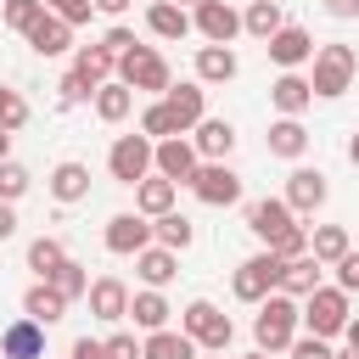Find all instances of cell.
<instances>
[{
	"label": "cell",
	"instance_id": "cell-28",
	"mask_svg": "<svg viewBox=\"0 0 359 359\" xmlns=\"http://www.w3.org/2000/svg\"><path fill=\"white\" fill-rule=\"evenodd\" d=\"M236 67H241V62H236L230 45H202V50H196V84H230Z\"/></svg>",
	"mask_w": 359,
	"mask_h": 359
},
{
	"label": "cell",
	"instance_id": "cell-23",
	"mask_svg": "<svg viewBox=\"0 0 359 359\" xmlns=\"http://www.w3.org/2000/svg\"><path fill=\"white\" fill-rule=\"evenodd\" d=\"M146 28H151L157 39H185L196 22H191V11L174 6V0H151V6H146Z\"/></svg>",
	"mask_w": 359,
	"mask_h": 359
},
{
	"label": "cell",
	"instance_id": "cell-41",
	"mask_svg": "<svg viewBox=\"0 0 359 359\" xmlns=\"http://www.w3.org/2000/svg\"><path fill=\"white\" fill-rule=\"evenodd\" d=\"M28 185H34V174H28L17 157H6V163H0V202H17V196H28Z\"/></svg>",
	"mask_w": 359,
	"mask_h": 359
},
{
	"label": "cell",
	"instance_id": "cell-27",
	"mask_svg": "<svg viewBox=\"0 0 359 359\" xmlns=\"http://www.w3.org/2000/svg\"><path fill=\"white\" fill-rule=\"evenodd\" d=\"M22 39L34 45V56H62V50L73 45V28H67L62 17H50V11H45V17H39V22L22 34Z\"/></svg>",
	"mask_w": 359,
	"mask_h": 359
},
{
	"label": "cell",
	"instance_id": "cell-43",
	"mask_svg": "<svg viewBox=\"0 0 359 359\" xmlns=\"http://www.w3.org/2000/svg\"><path fill=\"white\" fill-rule=\"evenodd\" d=\"M269 252H275L280 264H292V258H303V252H309V224H292V230H286V236H280V241H275Z\"/></svg>",
	"mask_w": 359,
	"mask_h": 359
},
{
	"label": "cell",
	"instance_id": "cell-45",
	"mask_svg": "<svg viewBox=\"0 0 359 359\" xmlns=\"http://www.w3.org/2000/svg\"><path fill=\"white\" fill-rule=\"evenodd\" d=\"M135 45H140V39H135V28H123V22H112V28L101 34V50H107V56H118V62H123Z\"/></svg>",
	"mask_w": 359,
	"mask_h": 359
},
{
	"label": "cell",
	"instance_id": "cell-5",
	"mask_svg": "<svg viewBox=\"0 0 359 359\" xmlns=\"http://www.w3.org/2000/svg\"><path fill=\"white\" fill-rule=\"evenodd\" d=\"M107 174L118 185H140L146 174H157V140L146 135H118L112 151H107Z\"/></svg>",
	"mask_w": 359,
	"mask_h": 359
},
{
	"label": "cell",
	"instance_id": "cell-52",
	"mask_svg": "<svg viewBox=\"0 0 359 359\" xmlns=\"http://www.w3.org/2000/svg\"><path fill=\"white\" fill-rule=\"evenodd\" d=\"M135 0H95V11H107V17H123Z\"/></svg>",
	"mask_w": 359,
	"mask_h": 359
},
{
	"label": "cell",
	"instance_id": "cell-22",
	"mask_svg": "<svg viewBox=\"0 0 359 359\" xmlns=\"http://www.w3.org/2000/svg\"><path fill=\"white\" fill-rule=\"evenodd\" d=\"M67 309H73V303H67L50 280H34V286L22 292V314H28V320H39V325H56Z\"/></svg>",
	"mask_w": 359,
	"mask_h": 359
},
{
	"label": "cell",
	"instance_id": "cell-11",
	"mask_svg": "<svg viewBox=\"0 0 359 359\" xmlns=\"http://www.w3.org/2000/svg\"><path fill=\"white\" fill-rule=\"evenodd\" d=\"M292 224H297V213L286 208V196H258V202H247V230H252L264 247H275Z\"/></svg>",
	"mask_w": 359,
	"mask_h": 359
},
{
	"label": "cell",
	"instance_id": "cell-25",
	"mask_svg": "<svg viewBox=\"0 0 359 359\" xmlns=\"http://www.w3.org/2000/svg\"><path fill=\"white\" fill-rule=\"evenodd\" d=\"M50 196L67 208V202H84L90 196V168L79 163V157H67V163H56L50 168Z\"/></svg>",
	"mask_w": 359,
	"mask_h": 359
},
{
	"label": "cell",
	"instance_id": "cell-2",
	"mask_svg": "<svg viewBox=\"0 0 359 359\" xmlns=\"http://www.w3.org/2000/svg\"><path fill=\"white\" fill-rule=\"evenodd\" d=\"M353 79H359V50H353V45L331 39V45H320V50H314V73H309L314 95L337 101V95H348V90H353Z\"/></svg>",
	"mask_w": 359,
	"mask_h": 359
},
{
	"label": "cell",
	"instance_id": "cell-12",
	"mask_svg": "<svg viewBox=\"0 0 359 359\" xmlns=\"http://www.w3.org/2000/svg\"><path fill=\"white\" fill-rule=\"evenodd\" d=\"M264 50H269V62H275L280 73H297L303 62H314V50H320V45H314V34H309V28L286 22V28H280V34H275Z\"/></svg>",
	"mask_w": 359,
	"mask_h": 359
},
{
	"label": "cell",
	"instance_id": "cell-36",
	"mask_svg": "<svg viewBox=\"0 0 359 359\" xmlns=\"http://www.w3.org/2000/svg\"><path fill=\"white\" fill-rule=\"evenodd\" d=\"M62 264H67V247H62L56 236H34V241H28V269H34V280H50Z\"/></svg>",
	"mask_w": 359,
	"mask_h": 359
},
{
	"label": "cell",
	"instance_id": "cell-34",
	"mask_svg": "<svg viewBox=\"0 0 359 359\" xmlns=\"http://www.w3.org/2000/svg\"><path fill=\"white\" fill-rule=\"evenodd\" d=\"M129 112H135V90H129V84L112 79V84L95 90V118H101V123H123Z\"/></svg>",
	"mask_w": 359,
	"mask_h": 359
},
{
	"label": "cell",
	"instance_id": "cell-35",
	"mask_svg": "<svg viewBox=\"0 0 359 359\" xmlns=\"http://www.w3.org/2000/svg\"><path fill=\"white\" fill-rule=\"evenodd\" d=\"M309 252H314L320 264H331V269H337L353 247H348V230H342V224H320V230H309Z\"/></svg>",
	"mask_w": 359,
	"mask_h": 359
},
{
	"label": "cell",
	"instance_id": "cell-7",
	"mask_svg": "<svg viewBox=\"0 0 359 359\" xmlns=\"http://www.w3.org/2000/svg\"><path fill=\"white\" fill-rule=\"evenodd\" d=\"M348 320H353V309H348V292L342 286H320V292H309L303 297V325H309V337H342L348 331Z\"/></svg>",
	"mask_w": 359,
	"mask_h": 359
},
{
	"label": "cell",
	"instance_id": "cell-8",
	"mask_svg": "<svg viewBox=\"0 0 359 359\" xmlns=\"http://www.w3.org/2000/svg\"><path fill=\"white\" fill-rule=\"evenodd\" d=\"M101 241H107V252H118V258H140V252L151 247V219H146V213H112L107 230H101Z\"/></svg>",
	"mask_w": 359,
	"mask_h": 359
},
{
	"label": "cell",
	"instance_id": "cell-17",
	"mask_svg": "<svg viewBox=\"0 0 359 359\" xmlns=\"http://www.w3.org/2000/svg\"><path fill=\"white\" fill-rule=\"evenodd\" d=\"M90 314H95V320H107V325L129 320V286H123L118 275H101V280H90Z\"/></svg>",
	"mask_w": 359,
	"mask_h": 359
},
{
	"label": "cell",
	"instance_id": "cell-4",
	"mask_svg": "<svg viewBox=\"0 0 359 359\" xmlns=\"http://www.w3.org/2000/svg\"><path fill=\"white\" fill-rule=\"evenodd\" d=\"M118 84H129L135 95H157V101H163V95L174 90V73H168V62H163L151 45H135V50L118 62Z\"/></svg>",
	"mask_w": 359,
	"mask_h": 359
},
{
	"label": "cell",
	"instance_id": "cell-40",
	"mask_svg": "<svg viewBox=\"0 0 359 359\" xmlns=\"http://www.w3.org/2000/svg\"><path fill=\"white\" fill-rule=\"evenodd\" d=\"M84 101H95V84H90L84 73L67 67V73L56 79V107H84Z\"/></svg>",
	"mask_w": 359,
	"mask_h": 359
},
{
	"label": "cell",
	"instance_id": "cell-3",
	"mask_svg": "<svg viewBox=\"0 0 359 359\" xmlns=\"http://www.w3.org/2000/svg\"><path fill=\"white\" fill-rule=\"evenodd\" d=\"M180 331L202 348V353H224L230 348V337H236V325H230V314L219 309V303H208V297H191L185 303V314H180Z\"/></svg>",
	"mask_w": 359,
	"mask_h": 359
},
{
	"label": "cell",
	"instance_id": "cell-39",
	"mask_svg": "<svg viewBox=\"0 0 359 359\" xmlns=\"http://www.w3.org/2000/svg\"><path fill=\"white\" fill-rule=\"evenodd\" d=\"M39 17H45V0H6V6H0V22H6L11 34H28Z\"/></svg>",
	"mask_w": 359,
	"mask_h": 359
},
{
	"label": "cell",
	"instance_id": "cell-37",
	"mask_svg": "<svg viewBox=\"0 0 359 359\" xmlns=\"http://www.w3.org/2000/svg\"><path fill=\"white\" fill-rule=\"evenodd\" d=\"M140 135H146V140H174V135H185V129H180V118L168 112V101H146V112H140Z\"/></svg>",
	"mask_w": 359,
	"mask_h": 359
},
{
	"label": "cell",
	"instance_id": "cell-55",
	"mask_svg": "<svg viewBox=\"0 0 359 359\" xmlns=\"http://www.w3.org/2000/svg\"><path fill=\"white\" fill-rule=\"evenodd\" d=\"M6 157H11V135L0 129V163H6Z\"/></svg>",
	"mask_w": 359,
	"mask_h": 359
},
{
	"label": "cell",
	"instance_id": "cell-42",
	"mask_svg": "<svg viewBox=\"0 0 359 359\" xmlns=\"http://www.w3.org/2000/svg\"><path fill=\"white\" fill-rule=\"evenodd\" d=\"M28 123V101L11 90V84H0V129L11 135V129H22Z\"/></svg>",
	"mask_w": 359,
	"mask_h": 359
},
{
	"label": "cell",
	"instance_id": "cell-47",
	"mask_svg": "<svg viewBox=\"0 0 359 359\" xmlns=\"http://www.w3.org/2000/svg\"><path fill=\"white\" fill-rule=\"evenodd\" d=\"M286 353H292V359H331V342H325V337H297Z\"/></svg>",
	"mask_w": 359,
	"mask_h": 359
},
{
	"label": "cell",
	"instance_id": "cell-19",
	"mask_svg": "<svg viewBox=\"0 0 359 359\" xmlns=\"http://www.w3.org/2000/svg\"><path fill=\"white\" fill-rule=\"evenodd\" d=\"M269 101H275L280 118H303V107L314 101V84H309L303 73H280V79L269 84Z\"/></svg>",
	"mask_w": 359,
	"mask_h": 359
},
{
	"label": "cell",
	"instance_id": "cell-56",
	"mask_svg": "<svg viewBox=\"0 0 359 359\" xmlns=\"http://www.w3.org/2000/svg\"><path fill=\"white\" fill-rule=\"evenodd\" d=\"M241 359H269V353H264V348H252V353H241Z\"/></svg>",
	"mask_w": 359,
	"mask_h": 359
},
{
	"label": "cell",
	"instance_id": "cell-51",
	"mask_svg": "<svg viewBox=\"0 0 359 359\" xmlns=\"http://www.w3.org/2000/svg\"><path fill=\"white\" fill-rule=\"evenodd\" d=\"M325 11H331V17H342V22H348V17H359V0H325Z\"/></svg>",
	"mask_w": 359,
	"mask_h": 359
},
{
	"label": "cell",
	"instance_id": "cell-59",
	"mask_svg": "<svg viewBox=\"0 0 359 359\" xmlns=\"http://www.w3.org/2000/svg\"><path fill=\"white\" fill-rule=\"evenodd\" d=\"M208 359H224V353H208Z\"/></svg>",
	"mask_w": 359,
	"mask_h": 359
},
{
	"label": "cell",
	"instance_id": "cell-38",
	"mask_svg": "<svg viewBox=\"0 0 359 359\" xmlns=\"http://www.w3.org/2000/svg\"><path fill=\"white\" fill-rule=\"evenodd\" d=\"M50 286H56V292H62V297H67V303H79V297H90V269H84V264H73V258H67V264H62V269H56V275H50Z\"/></svg>",
	"mask_w": 359,
	"mask_h": 359
},
{
	"label": "cell",
	"instance_id": "cell-13",
	"mask_svg": "<svg viewBox=\"0 0 359 359\" xmlns=\"http://www.w3.org/2000/svg\"><path fill=\"white\" fill-rule=\"evenodd\" d=\"M191 22H196V34H202L208 45H230V39L241 34V11H236L230 0H202V6L191 11Z\"/></svg>",
	"mask_w": 359,
	"mask_h": 359
},
{
	"label": "cell",
	"instance_id": "cell-31",
	"mask_svg": "<svg viewBox=\"0 0 359 359\" xmlns=\"http://www.w3.org/2000/svg\"><path fill=\"white\" fill-rule=\"evenodd\" d=\"M280 28H286V17H280V0H252V6L241 11V34H252V39H264V45H269Z\"/></svg>",
	"mask_w": 359,
	"mask_h": 359
},
{
	"label": "cell",
	"instance_id": "cell-30",
	"mask_svg": "<svg viewBox=\"0 0 359 359\" xmlns=\"http://www.w3.org/2000/svg\"><path fill=\"white\" fill-rule=\"evenodd\" d=\"M140 359H202V348L185 337V331H151L146 342H140Z\"/></svg>",
	"mask_w": 359,
	"mask_h": 359
},
{
	"label": "cell",
	"instance_id": "cell-53",
	"mask_svg": "<svg viewBox=\"0 0 359 359\" xmlns=\"http://www.w3.org/2000/svg\"><path fill=\"white\" fill-rule=\"evenodd\" d=\"M342 337H348V353H359V314L348 320V331H342Z\"/></svg>",
	"mask_w": 359,
	"mask_h": 359
},
{
	"label": "cell",
	"instance_id": "cell-26",
	"mask_svg": "<svg viewBox=\"0 0 359 359\" xmlns=\"http://www.w3.org/2000/svg\"><path fill=\"white\" fill-rule=\"evenodd\" d=\"M135 275H140L151 292H163V286L180 275V252H168V247H157V241H151V247L135 258Z\"/></svg>",
	"mask_w": 359,
	"mask_h": 359
},
{
	"label": "cell",
	"instance_id": "cell-24",
	"mask_svg": "<svg viewBox=\"0 0 359 359\" xmlns=\"http://www.w3.org/2000/svg\"><path fill=\"white\" fill-rule=\"evenodd\" d=\"M264 140H269V157H286V163H297V157L309 151V129H303V118H275Z\"/></svg>",
	"mask_w": 359,
	"mask_h": 359
},
{
	"label": "cell",
	"instance_id": "cell-21",
	"mask_svg": "<svg viewBox=\"0 0 359 359\" xmlns=\"http://www.w3.org/2000/svg\"><path fill=\"white\" fill-rule=\"evenodd\" d=\"M320 275H325V264H320V258H314V252H303V258H292V264H286V269H280V292H286V297H297V303H303V297H309V292H320V286H325V280H320Z\"/></svg>",
	"mask_w": 359,
	"mask_h": 359
},
{
	"label": "cell",
	"instance_id": "cell-16",
	"mask_svg": "<svg viewBox=\"0 0 359 359\" xmlns=\"http://www.w3.org/2000/svg\"><path fill=\"white\" fill-rule=\"evenodd\" d=\"M0 359H45V325L39 320H11L0 331Z\"/></svg>",
	"mask_w": 359,
	"mask_h": 359
},
{
	"label": "cell",
	"instance_id": "cell-46",
	"mask_svg": "<svg viewBox=\"0 0 359 359\" xmlns=\"http://www.w3.org/2000/svg\"><path fill=\"white\" fill-rule=\"evenodd\" d=\"M107 342V359H140V342L129 337V331H112V337H101Z\"/></svg>",
	"mask_w": 359,
	"mask_h": 359
},
{
	"label": "cell",
	"instance_id": "cell-29",
	"mask_svg": "<svg viewBox=\"0 0 359 359\" xmlns=\"http://www.w3.org/2000/svg\"><path fill=\"white\" fill-rule=\"evenodd\" d=\"M168 314H174V309H168V297H163V292H151V286L129 297V320H135L146 337H151V331H168Z\"/></svg>",
	"mask_w": 359,
	"mask_h": 359
},
{
	"label": "cell",
	"instance_id": "cell-58",
	"mask_svg": "<svg viewBox=\"0 0 359 359\" xmlns=\"http://www.w3.org/2000/svg\"><path fill=\"white\" fill-rule=\"evenodd\" d=\"M331 359H359V353H331Z\"/></svg>",
	"mask_w": 359,
	"mask_h": 359
},
{
	"label": "cell",
	"instance_id": "cell-44",
	"mask_svg": "<svg viewBox=\"0 0 359 359\" xmlns=\"http://www.w3.org/2000/svg\"><path fill=\"white\" fill-rule=\"evenodd\" d=\"M45 11H50V17H62L67 28H79V22H90L95 0H45Z\"/></svg>",
	"mask_w": 359,
	"mask_h": 359
},
{
	"label": "cell",
	"instance_id": "cell-6",
	"mask_svg": "<svg viewBox=\"0 0 359 359\" xmlns=\"http://www.w3.org/2000/svg\"><path fill=\"white\" fill-rule=\"evenodd\" d=\"M280 269H286V264H280V258L264 247V252H252V258H241V264H236L230 292H236L241 303H252V309H258L269 292H280Z\"/></svg>",
	"mask_w": 359,
	"mask_h": 359
},
{
	"label": "cell",
	"instance_id": "cell-20",
	"mask_svg": "<svg viewBox=\"0 0 359 359\" xmlns=\"http://www.w3.org/2000/svg\"><path fill=\"white\" fill-rule=\"evenodd\" d=\"M174 196H180V185H174V180H163V174H146V180L135 185V213H146V219H163V213H174Z\"/></svg>",
	"mask_w": 359,
	"mask_h": 359
},
{
	"label": "cell",
	"instance_id": "cell-32",
	"mask_svg": "<svg viewBox=\"0 0 359 359\" xmlns=\"http://www.w3.org/2000/svg\"><path fill=\"white\" fill-rule=\"evenodd\" d=\"M73 73H84V79L101 90V84H112V79H118V56H107V50H101V39H95V45H79Z\"/></svg>",
	"mask_w": 359,
	"mask_h": 359
},
{
	"label": "cell",
	"instance_id": "cell-1",
	"mask_svg": "<svg viewBox=\"0 0 359 359\" xmlns=\"http://www.w3.org/2000/svg\"><path fill=\"white\" fill-rule=\"evenodd\" d=\"M297 325H303V303L286 297V292H269L258 303V314H252V342L264 353H286L297 342Z\"/></svg>",
	"mask_w": 359,
	"mask_h": 359
},
{
	"label": "cell",
	"instance_id": "cell-48",
	"mask_svg": "<svg viewBox=\"0 0 359 359\" xmlns=\"http://www.w3.org/2000/svg\"><path fill=\"white\" fill-rule=\"evenodd\" d=\"M337 286H342V292H359V252H348V258L337 264Z\"/></svg>",
	"mask_w": 359,
	"mask_h": 359
},
{
	"label": "cell",
	"instance_id": "cell-9",
	"mask_svg": "<svg viewBox=\"0 0 359 359\" xmlns=\"http://www.w3.org/2000/svg\"><path fill=\"white\" fill-rule=\"evenodd\" d=\"M191 191H196V202H208V208H230V202H241V174H236L230 163H202L196 180H191Z\"/></svg>",
	"mask_w": 359,
	"mask_h": 359
},
{
	"label": "cell",
	"instance_id": "cell-15",
	"mask_svg": "<svg viewBox=\"0 0 359 359\" xmlns=\"http://www.w3.org/2000/svg\"><path fill=\"white\" fill-rule=\"evenodd\" d=\"M191 146H196L202 163H224V157L236 151V123H230V118H202V123L191 129Z\"/></svg>",
	"mask_w": 359,
	"mask_h": 359
},
{
	"label": "cell",
	"instance_id": "cell-14",
	"mask_svg": "<svg viewBox=\"0 0 359 359\" xmlns=\"http://www.w3.org/2000/svg\"><path fill=\"white\" fill-rule=\"evenodd\" d=\"M196 168H202V157H196L191 135L157 140V174H163V180H174V185H191V180H196Z\"/></svg>",
	"mask_w": 359,
	"mask_h": 359
},
{
	"label": "cell",
	"instance_id": "cell-49",
	"mask_svg": "<svg viewBox=\"0 0 359 359\" xmlns=\"http://www.w3.org/2000/svg\"><path fill=\"white\" fill-rule=\"evenodd\" d=\"M67 359H107V342H95V337H79V342L67 348Z\"/></svg>",
	"mask_w": 359,
	"mask_h": 359
},
{
	"label": "cell",
	"instance_id": "cell-54",
	"mask_svg": "<svg viewBox=\"0 0 359 359\" xmlns=\"http://www.w3.org/2000/svg\"><path fill=\"white\" fill-rule=\"evenodd\" d=\"M348 163H353V168H359V129H353V135H348Z\"/></svg>",
	"mask_w": 359,
	"mask_h": 359
},
{
	"label": "cell",
	"instance_id": "cell-18",
	"mask_svg": "<svg viewBox=\"0 0 359 359\" xmlns=\"http://www.w3.org/2000/svg\"><path fill=\"white\" fill-rule=\"evenodd\" d=\"M163 101H168V112L180 118V129H185V135H191V129H196V123L208 118V84H196V79L174 84V90H168Z\"/></svg>",
	"mask_w": 359,
	"mask_h": 359
},
{
	"label": "cell",
	"instance_id": "cell-33",
	"mask_svg": "<svg viewBox=\"0 0 359 359\" xmlns=\"http://www.w3.org/2000/svg\"><path fill=\"white\" fill-rule=\"evenodd\" d=\"M151 241L157 247H168V252H185L191 241H196V224L174 208V213H163V219H151Z\"/></svg>",
	"mask_w": 359,
	"mask_h": 359
},
{
	"label": "cell",
	"instance_id": "cell-50",
	"mask_svg": "<svg viewBox=\"0 0 359 359\" xmlns=\"http://www.w3.org/2000/svg\"><path fill=\"white\" fill-rule=\"evenodd\" d=\"M17 236V202H0V241Z\"/></svg>",
	"mask_w": 359,
	"mask_h": 359
},
{
	"label": "cell",
	"instance_id": "cell-10",
	"mask_svg": "<svg viewBox=\"0 0 359 359\" xmlns=\"http://www.w3.org/2000/svg\"><path fill=\"white\" fill-rule=\"evenodd\" d=\"M280 196H286V208H292L297 219H314V213L325 208L331 185H325V174H320V168H292V174H286V191H280Z\"/></svg>",
	"mask_w": 359,
	"mask_h": 359
},
{
	"label": "cell",
	"instance_id": "cell-57",
	"mask_svg": "<svg viewBox=\"0 0 359 359\" xmlns=\"http://www.w3.org/2000/svg\"><path fill=\"white\" fill-rule=\"evenodd\" d=\"M174 6H191V11H196V6H202V0H174Z\"/></svg>",
	"mask_w": 359,
	"mask_h": 359
}]
</instances>
